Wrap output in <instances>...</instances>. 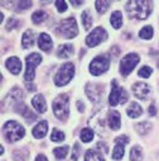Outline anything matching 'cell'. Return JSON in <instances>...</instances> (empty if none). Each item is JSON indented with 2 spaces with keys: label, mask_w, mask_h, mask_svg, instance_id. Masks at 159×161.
<instances>
[{
  "label": "cell",
  "mask_w": 159,
  "mask_h": 161,
  "mask_svg": "<svg viewBox=\"0 0 159 161\" xmlns=\"http://www.w3.org/2000/svg\"><path fill=\"white\" fill-rule=\"evenodd\" d=\"M82 24H84V27H85L86 31L92 27V18H91V15H90L89 12H84L82 13Z\"/></svg>",
  "instance_id": "e575fe53"
},
{
  "label": "cell",
  "mask_w": 159,
  "mask_h": 161,
  "mask_svg": "<svg viewBox=\"0 0 159 161\" xmlns=\"http://www.w3.org/2000/svg\"><path fill=\"white\" fill-rule=\"evenodd\" d=\"M68 153V146H63V147H57L53 150V155L58 158V160H63Z\"/></svg>",
  "instance_id": "1f68e13d"
},
{
  "label": "cell",
  "mask_w": 159,
  "mask_h": 161,
  "mask_svg": "<svg viewBox=\"0 0 159 161\" xmlns=\"http://www.w3.org/2000/svg\"><path fill=\"white\" fill-rule=\"evenodd\" d=\"M153 3L151 2H144V0H130L126 3V12L130 18L136 19H146L149 14L151 13Z\"/></svg>",
  "instance_id": "6da1fadb"
},
{
  "label": "cell",
  "mask_w": 159,
  "mask_h": 161,
  "mask_svg": "<svg viewBox=\"0 0 159 161\" xmlns=\"http://www.w3.org/2000/svg\"><path fill=\"white\" fill-rule=\"evenodd\" d=\"M116 142H119V143H124V145H126V143H129V137L128 136H119L117 138H115V143Z\"/></svg>",
  "instance_id": "ab89813d"
},
{
  "label": "cell",
  "mask_w": 159,
  "mask_h": 161,
  "mask_svg": "<svg viewBox=\"0 0 159 161\" xmlns=\"http://www.w3.org/2000/svg\"><path fill=\"white\" fill-rule=\"evenodd\" d=\"M133 93L134 95L138 98V99H141V100H146L151 93V89L148 84L145 83H136L133 85Z\"/></svg>",
  "instance_id": "8fae6325"
},
{
  "label": "cell",
  "mask_w": 159,
  "mask_h": 161,
  "mask_svg": "<svg viewBox=\"0 0 159 161\" xmlns=\"http://www.w3.org/2000/svg\"><path fill=\"white\" fill-rule=\"evenodd\" d=\"M97 147H102V152H105V153L107 152V146H106L105 143H102V142H100V143L97 145Z\"/></svg>",
  "instance_id": "bcb514c9"
},
{
  "label": "cell",
  "mask_w": 159,
  "mask_h": 161,
  "mask_svg": "<svg viewBox=\"0 0 159 161\" xmlns=\"http://www.w3.org/2000/svg\"><path fill=\"white\" fill-rule=\"evenodd\" d=\"M74 75V65L72 62H67L59 67L57 74L54 75V84L57 86H63L68 84Z\"/></svg>",
  "instance_id": "277c9868"
},
{
  "label": "cell",
  "mask_w": 159,
  "mask_h": 161,
  "mask_svg": "<svg viewBox=\"0 0 159 161\" xmlns=\"http://www.w3.org/2000/svg\"><path fill=\"white\" fill-rule=\"evenodd\" d=\"M5 67L14 75H18L22 70V62L18 57H10L5 61Z\"/></svg>",
  "instance_id": "9a60e30c"
},
{
  "label": "cell",
  "mask_w": 159,
  "mask_h": 161,
  "mask_svg": "<svg viewBox=\"0 0 159 161\" xmlns=\"http://www.w3.org/2000/svg\"><path fill=\"white\" fill-rule=\"evenodd\" d=\"M27 86H28V90H35V85H29V84H27Z\"/></svg>",
  "instance_id": "7dc6e473"
},
{
  "label": "cell",
  "mask_w": 159,
  "mask_h": 161,
  "mask_svg": "<svg viewBox=\"0 0 159 161\" xmlns=\"http://www.w3.org/2000/svg\"><path fill=\"white\" fill-rule=\"evenodd\" d=\"M58 32H59L63 37H66V38H68V39L74 38V37L78 34V28H77V22H76V19L72 18V17H69V18L62 20L61 24H59V27H58Z\"/></svg>",
  "instance_id": "52a82bcc"
},
{
  "label": "cell",
  "mask_w": 159,
  "mask_h": 161,
  "mask_svg": "<svg viewBox=\"0 0 159 161\" xmlns=\"http://www.w3.org/2000/svg\"><path fill=\"white\" fill-rule=\"evenodd\" d=\"M130 160L131 161H143V150L140 146H134L130 151Z\"/></svg>",
  "instance_id": "4316f807"
},
{
  "label": "cell",
  "mask_w": 159,
  "mask_h": 161,
  "mask_svg": "<svg viewBox=\"0 0 159 161\" xmlns=\"http://www.w3.org/2000/svg\"><path fill=\"white\" fill-rule=\"evenodd\" d=\"M13 157H14L15 161H28L29 152L23 150V148H19V150H15L13 152Z\"/></svg>",
  "instance_id": "83f0119b"
},
{
  "label": "cell",
  "mask_w": 159,
  "mask_h": 161,
  "mask_svg": "<svg viewBox=\"0 0 159 161\" xmlns=\"http://www.w3.org/2000/svg\"><path fill=\"white\" fill-rule=\"evenodd\" d=\"M72 53H73V46L72 45H62L57 50V56L61 57V58L69 57Z\"/></svg>",
  "instance_id": "cb8c5ba5"
},
{
  "label": "cell",
  "mask_w": 159,
  "mask_h": 161,
  "mask_svg": "<svg viewBox=\"0 0 159 161\" xmlns=\"http://www.w3.org/2000/svg\"><path fill=\"white\" fill-rule=\"evenodd\" d=\"M106 38H107V32H106L102 27H97V28H95V29L87 36V38H86V45H87L89 47H95V46H97L99 43L104 42Z\"/></svg>",
  "instance_id": "30bf717a"
},
{
  "label": "cell",
  "mask_w": 159,
  "mask_h": 161,
  "mask_svg": "<svg viewBox=\"0 0 159 161\" xmlns=\"http://www.w3.org/2000/svg\"><path fill=\"white\" fill-rule=\"evenodd\" d=\"M56 7H57V10L59 13H63L67 10V3L64 2V0H57L56 2Z\"/></svg>",
  "instance_id": "8d00e7d4"
},
{
  "label": "cell",
  "mask_w": 159,
  "mask_h": 161,
  "mask_svg": "<svg viewBox=\"0 0 159 161\" xmlns=\"http://www.w3.org/2000/svg\"><path fill=\"white\" fill-rule=\"evenodd\" d=\"M110 23H111V25H112L115 29L121 28V25H123V14H121V12L115 10V12L111 14Z\"/></svg>",
  "instance_id": "7402d4cb"
},
{
  "label": "cell",
  "mask_w": 159,
  "mask_h": 161,
  "mask_svg": "<svg viewBox=\"0 0 159 161\" xmlns=\"http://www.w3.org/2000/svg\"><path fill=\"white\" fill-rule=\"evenodd\" d=\"M71 4H72L73 7H80V5L84 4V2H82V0H72Z\"/></svg>",
  "instance_id": "b9f144b4"
},
{
  "label": "cell",
  "mask_w": 159,
  "mask_h": 161,
  "mask_svg": "<svg viewBox=\"0 0 159 161\" xmlns=\"http://www.w3.org/2000/svg\"><path fill=\"white\" fill-rule=\"evenodd\" d=\"M139 55L138 53H128L120 62V72L123 76H126L129 75L134 69L135 66L139 64Z\"/></svg>",
  "instance_id": "9c48e42d"
},
{
  "label": "cell",
  "mask_w": 159,
  "mask_h": 161,
  "mask_svg": "<svg viewBox=\"0 0 159 161\" xmlns=\"http://www.w3.org/2000/svg\"><path fill=\"white\" fill-rule=\"evenodd\" d=\"M34 45V32L32 29H28L24 32L22 38V46L24 48H30Z\"/></svg>",
  "instance_id": "ffe728a7"
},
{
  "label": "cell",
  "mask_w": 159,
  "mask_h": 161,
  "mask_svg": "<svg viewBox=\"0 0 159 161\" xmlns=\"http://www.w3.org/2000/svg\"><path fill=\"white\" fill-rule=\"evenodd\" d=\"M78 156H80V145L78 143H74V146H73V153H72V160H77L78 158Z\"/></svg>",
  "instance_id": "f35d334b"
},
{
  "label": "cell",
  "mask_w": 159,
  "mask_h": 161,
  "mask_svg": "<svg viewBox=\"0 0 159 161\" xmlns=\"http://www.w3.org/2000/svg\"><path fill=\"white\" fill-rule=\"evenodd\" d=\"M85 92H86V95L89 97V99L91 102H97L101 98V94H102V85H100V84H87Z\"/></svg>",
  "instance_id": "7c38bea8"
},
{
  "label": "cell",
  "mask_w": 159,
  "mask_h": 161,
  "mask_svg": "<svg viewBox=\"0 0 159 161\" xmlns=\"http://www.w3.org/2000/svg\"><path fill=\"white\" fill-rule=\"evenodd\" d=\"M18 5L20 9H29L32 7V2H19Z\"/></svg>",
  "instance_id": "60d3db41"
},
{
  "label": "cell",
  "mask_w": 159,
  "mask_h": 161,
  "mask_svg": "<svg viewBox=\"0 0 159 161\" xmlns=\"http://www.w3.org/2000/svg\"><path fill=\"white\" fill-rule=\"evenodd\" d=\"M85 161H105L102 153L99 150H87L86 155H85Z\"/></svg>",
  "instance_id": "44dd1931"
},
{
  "label": "cell",
  "mask_w": 159,
  "mask_h": 161,
  "mask_svg": "<svg viewBox=\"0 0 159 161\" xmlns=\"http://www.w3.org/2000/svg\"><path fill=\"white\" fill-rule=\"evenodd\" d=\"M90 125L99 133H102V131L105 130V114H104V110H100L99 113H96V115L90 120Z\"/></svg>",
  "instance_id": "4fadbf2b"
},
{
  "label": "cell",
  "mask_w": 159,
  "mask_h": 161,
  "mask_svg": "<svg viewBox=\"0 0 159 161\" xmlns=\"http://www.w3.org/2000/svg\"><path fill=\"white\" fill-rule=\"evenodd\" d=\"M149 114H150V115L156 114V108H155V105H150V107H149Z\"/></svg>",
  "instance_id": "7bdbcfd3"
},
{
  "label": "cell",
  "mask_w": 159,
  "mask_h": 161,
  "mask_svg": "<svg viewBox=\"0 0 159 161\" xmlns=\"http://www.w3.org/2000/svg\"><path fill=\"white\" fill-rule=\"evenodd\" d=\"M158 67H159V60H158Z\"/></svg>",
  "instance_id": "c3c4849f"
},
{
  "label": "cell",
  "mask_w": 159,
  "mask_h": 161,
  "mask_svg": "<svg viewBox=\"0 0 159 161\" xmlns=\"http://www.w3.org/2000/svg\"><path fill=\"white\" fill-rule=\"evenodd\" d=\"M19 25V22L15 19V18H10L9 20H8V23H7V31H12L13 28H17Z\"/></svg>",
  "instance_id": "74e56055"
},
{
  "label": "cell",
  "mask_w": 159,
  "mask_h": 161,
  "mask_svg": "<svg viewBox=\"0 0 159 161\" xmlns=\"http://www.w3.org/2000/svg\"><path fill=\"white\" fill-rule=\"evenodd\" d=\"M107 123L112 131H117L120 128L121 122H120V114H119V112H116V110L110 112V114L107 117Z\"/></svg>",
  "instance_id": "2e32d148"
},
{
  "label": "cell",
  "mask_w": 159,
  "mask_h": 161,
  "mask_svg": "<svg viewBox=\"0 0 159 161\" xmlns=\"http://www.w3.org/2000/svg\"><path fill=\"white\" fill-rule=\"evenodd\" d=\"M51 140L53 142H62L64 140V133L62 131H59L58 128H54L52 131V135H51Z\"/></svg>",
  "instance_id": "836d02e7"
},
{
  "label": "cell",
  "mask_w": 159,
  "mask_h": 161,
  "mask_svg": "<svg viewBox=\"0 0 159 161\" xmlns=\"http://www.w3.org/2000/svg\"><path fill=\"white\" fill-rule=\"evenodd\" d=\"M110 4H111V2H104V0H96V2H95L96 10H97L100 14L105 13V12L107 10V8L110 7Z\"/></svg>",
  "instance_id": "4dcf8cb0"
},
{
  "label": "cell",
  "mask_w": 159,
  "mask_h": 161,
  "mask_svg": "<svg viewBox=\"0 0 159 161\" xmlns=\"http://www.w3.org/2000/svg\"><path fill=\"white\" fill-rule=\"evenodd\" d=\"M47 130H48V123L46 120H41V122L33 128L32 133L35 138H43L47 135Z\"/></svg>",
  "instance_id": "ac0fdd59"
},
{
  "label": "cell",
  "mask_w": 159,
  "mask_h": 161,
  "mask_svg": "<svg viewBox=\"0 0 159 161\" xmlns=\"http://www.w3.org/2000/svg\"><path fill=\"white\" fill-rule=\"evenodd\" d=\"M112 89H111V93L109 95V103L111 107H115L119 103H125L128 100V93L124 88H120L117 85V81L116 80H112Z\"/></svg>",
  "instance_id": "5b68a950"
},
{
  "label": "cell",
  "mask_w": 159,
  "mask_h": 161,
  "mask_svg": "<svg viewBox=\"0 0 159 161\" xmlns=\"http://www.w3.org/2000/svg\"><path fill=\"white\" fill-rule=\"evenodd\" d=\"M77 107H78V110H80V112H84V110H85V105L82 104L81 100H78V102H77Z\"/></svg>",
  "instance_id": "ee69618b"
},
{
  "label": "cell",
  "mask_w": 159,
  "mask_h": 161,
  "mask_svg": "<svg viewBox=\"0 0 159 161\" xmlns=\"http://www.w3.org/2000/svg\"><path fill=\"white\" fill-rule=\"evenodd\" d=\"M15 110H17L18 113H20L23 117H25L29 123L32 122V120H34V119H35V114H34V113H32V112H30V109H29L24 103H19V104L15 107Z\"/></svg>",
  "instance_id": "d6986e66"
},
{
  "label": "cell",
  "mask_w": 159,
  "mask_h": 161,
  "mask_svg": "<svg viewBox=\"0 0 159 161\" xmlns=\"http://www.w3.org/2000/svg\"><path fill=\"white\" fill-rule=\"evenodd\" d=\"M32 104H33L34 109H35L38 113H44V112L47 110V104H46L44 97H43L42 94L35 95V97L32 99Z\"/></svg>",
  "instance_id": "e0dca14e"
},
{
  "label": "cell",
  "mask_w": 159,
  "mask_h": 161,
  "mask_svg": "<svg viewBox=\"0 0 159 161\" xmlns=\"http://www.w3.org/2000/svg\"><path fill=\"white\" fill-rule=\"evenodd\" d=\"M153 126L150 122H140V123H136L135 125V130L139 135H146L151 131Z\"/></svg>",
  "instance_id": "d4e9b609"
},
{
  "label": "cell",
  "mask_w": 159,
  "mask_h": 161,
  "mask_svg": "<svg viewBox=\"0 0 159 161\" xmlns=\"http://www.w3.org/2000/svg\"><path fill=\"white\" fill-rule=\"evenodd\" d=\"M38 46L42 51L44 52H49L52 46H53V42H52V38L47 34V33H42L38 38Z\"/></svg>",
  "instance_id": "5bb4252c"
},
{
  "label": "cell",
  "mask_w": 159,
  "mask_h": 161,
  "mask_svg": "<svg viewBox=\"0 0 159 161\" xmlns=\"http://www.w3.org/2000/svg\"><path fill=\"white\" fill-rule=\"evenodd\" d=\"M35 161H48V160H47V157L44 155H38L35 157Z\"/></svg>",
  "instance_id": "f6af8a7d"
},
{
  "label": "cell",
  "mask_w": 159,
  "mask_h": 161,
  "mask_svg": "<svg viewBox=\"0 0 159 161\" xmlns=\"http://www.w3.org/2000/svg\"><path fill=\"white\" fill-rule=\"evenodd\" d=\"M124 147H125L124 143L116 142V145H115V147H114V152H112L114 160H121V158H123L124 152H125V151H124Z\"/></svg>",
  "instance_id": "484cf974"
},
{
  "label": "cell",
  "mask_w": 159,
  "mask_h": 161,
  "mask_svg": "<svg viewBox=\"0 0 159 161\" xmlns=\"http://www.w3.org/2000/svg\"><path fill=\"white\" fill-rule=\"evenodd\" d=\"M46 18H47V13H44L43 10H38V12H34V13L32 14V20H33V23H35V24H39V23L44 22Z\"/></svg>",
  "instance_id": "f546056e"
},
{
  "label": "cell",
  "mask_w": 159,
  "mask_h": 161,
  "mask_svg": "<svg viewBox=\"0 0 159 161\" xmlns=\"http://www.w3.org/2000/svg\"><path fill=\"white\" fill-rule=\"evenodd\" d=\"M126 112H128V115H129L130 118H138V117L141 115L143 109H141V107H140L138 103L133 102V103L129 105V108H128Z\"/></svg>",
  "instance_id": "603a6c76"
},
{
  "label": "cell",
  "mask_w": 159,
  "mask_h": 161,
  "mask_svg": "<svg viewBox=\"0 0 159 161\" xmlns=\"http://www.w3.org/2000/svg\"><path fill=\"white\" fill-rule=\"evenodd\" d=\"M153 33H154L153 27H151V25H145V27H143L141 31L139 32V37L143 38V39H151Z\"/></svg>",
  "instance_id": "f1b7e54d"
},
{
  "label": "cell",
  "mask_w": 159,
  "mask_h": 161,
  "mask_svg": "<svg viewBox=\"0 0 159 161\" xmlns=\"http://www.w3.org/2000/svg\"><path fill=\"white\" fill-rule=\"evenodd\" d=\"M110 66V60L106 56H97L95 57L91 62H90V72L95 76H99L101 74H104L105 71H107Z\"/></svg>",
  "instance_id": "ba28073f"
},
{
  "label": "cell",
  "mask_w": 159,
  "mask_h": 161,
  "mask_svg": "<svg viewBox=\"0 0 159 161\" xmlns=\"http://www.w3.org/2000/svg\"><path fill=\"white\" fill-rule=\"evenodd\" d=\"M80 137L84 142H90L94 138V131L91 128H84L80 133Z\"/></svg>",
  "instance_id": "d6a6232c"
},
{
  "label": "cell",
  "mask_w": 159,
  "mask_h": 161,
  "mask_svg": "<svg viewBox=\"0 0 159 161\" xmlns=\"http://www.w3.org/2000/svg\"><path fill=\"white\" fill-rule=\"evenodd\" d=\"M158 158H159V156H158Z\"/></svg>",
  "instance_id": "681fc988"
},
{
  "label": "cell",
  "mask_w": 159,
  "mask_h": 161,
  "mask_svg": "<svg viewBox=\"0 0 159 161\" xmlns=\"http://www.w3.org/2000/svg\"><path fill=\"white\" fill-rule=\"evenodd\" d=\"M3 135L9 142H14V141L23 138L25 135V131L23 126L15 122V120H8L3 126Z\"/></svg>",
  "instance_id": "7a4b0ae2"
},
{
  "label": "cell",
  "mask_w": 159,
  "mask_h": 161,
  "mask_svg": "<svg viewBox=\"0 0 159 161\" xmlns=\"http://www.w3.org/2000/svg\"><path fill=\"white\" fill-rule=\"evenodd\" d=\"M151 71H153V70H151L149 66H143V67L139 70L138 75H139L140 77H145V79H146V77H149V76L151 75Z\"/></svg>",
  "instance_id": "d590c367"
},
{
  "label": "cell",
  "mask_w": 159,
  "mask_h": 161,
  "mask_svg": "<svg viewBox=\"0 0 159 161\" xmlns=\"http://www.w3.org/2000/svg\"><path fill=\"white\" fill-rule=\"evenodd\" d=\"M53 113L59 120H66L69 113V99L67 94H59L52 103Z\"/></svg>",
  "instance_id": "3957f363"
},
{
  "label": "cell",
  "mask_w": 159,
  "mask_h": 161,
  "mask_svg": "<svg viewBox=\"0 0 159 161\" xmlns=\"http://www.w3.org/2000/svg\"><path fill=\"white\" fill-rule=\"evenodd\" d=\"M42 62V56L39 53H30L27 58H25V64H27V70L24 74V79L27 80V83L33 81L35 77V67Z\"/></svg>",
  "instance_id": "8992f818"
}]
</instances>
